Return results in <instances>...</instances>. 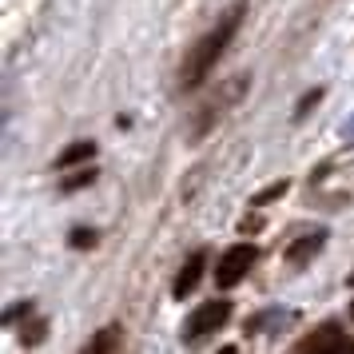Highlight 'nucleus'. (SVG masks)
Instances as JSON below:
<instances>
[{"label": "nucleus", "mask_w": 354, "mask_h": 354, "mask_svg": "<svg viewBox=\"0 0 354 354\" xmlns=\"http://www.w3.org/2000/svg\"><path fill=\"white\" fill-rule=\"evenodd\" d=\"M243 12H247V4H235L231 12H223V20H219L199 44H192L187 60H183V68H179V88H195V84H203V76L219 64V56L227 52V44H231V36H235V28H239Z\"/></svg>", "instance_id": "f257e3e1"}, {"label": "nucleus", "mask_w": 354, "mask_h": 354, "mask_svg": "<svg viewBox=\"0 0 354 354\" xmlns=\"http://www.w3.org/2000/svg\"><path fill=\"white\" fill-rule=\"evenodd\" d=\"M259 263V251L251 247V243H235V247H227L223 255H219V267H215V283L219 287H235V283H243L247 274H251V267Z\"/></svg>", "instance_id": "f03ea898"}, {"label": "nucleus", "mask_w": 354, "mask_h": 354, "mask_svg": "<svg viewBox=\"0 0 354 354\" xmlns=\"http://www.w3.org/2000/svg\"><path fill=\"white\" fill-rule=\"evenodd\" d=\"M227 319H231V303H227V299L199 303V306L192 310V319L183 322V338H187V342H195V338H207L211 330H219Z\"/></svg>", "instance_id": "7ed1b4c3"}, {"label": "nucleus", "mask_w": 354, "mask_h": 354, "mask_svg": "<svg viewBox=\"0 0 354 354\" xmlns=\"http://www.w3.org/2000/svg\"><path fill=\"white\" fill-rule=\"evenodd\" d=\"M203 263H207V255H203V251H195V255L187 259L183 267H179L176 283H171V295H176V299H187V295L195 290V283H199V274H203Z\"/></svg>", "instance_id": "20e7f679"}, {"label": "nucleus", "mask_w": 354, "mask_h": 354, "mask_svg": "<svg viewBox=\"0 0 354 354\" xmlns=\"http://www.w3.org/2000/svg\"><path fill=\"white\" fill-rule=\"evenodd\" d=\"M346 342H342V330H338L335 322H326L322 330H315L310 338H303L299 342V351H342Z\"/></svg>", "instance_id": "39448f33"}, {"label": "nucleus", "mask_w": 354, "mask_h": 354, "mask_svg": "<svg viewBox=\"0 0 354 354\" xmlns=\"http://www.w3.org/2000/svg\"><path fill=\"white\" fill-rule=\"evenodd\" d=\"M92 156H96V144H92V140H80V144H72V147H64V151H60L56 167L64 171V167H72V163H84V160H92Z\"/></svg>", "instance_id": "423d86ee"}, {"label": "nucleus", "mask_w": 354, "mask_h": 354, "mask_svg": "<svg viewBox=\"0 0 354 354\" xmlns=\"http://www.w3.org/2000/svg\"><path fill=\"white\" fill-rule=\"evenodd\" d=\"M319 247H322V235L315 231V235H306V239H299V243H295V247L287 251V259H290V263H306V259L315 255Z\"/></svg>", "instance_id": "0eeeda50"}, {"label": "nucleus", "mask_w": 354, "mask_h": 354, "mask_svg": "<svg viewBox=\"0 0 354 354\" xmlns=\"http://www.w3.org/2000/svg\"><path fill=\"white\" fill-rule=\"evenodd\" d=\"M115 342H120V326H104V330H100V335L92 338V342H88V351H92V354H100V351H112Z\"/></svg>", "instance_id": "6e6552de"}, {"label": "nucleus", "mask_w": 354, "mask_h": 354, "mask_svg": "<svg viewBox=\"0 0 354 354\" xmlns=\"http://www.w3.org/2000/svg\"><path fill=\"white\" fill-rule=\"evenodd\" d=\"M92 179H96V171H92V167H80L76 176H68V179H64V192H76V187H88Z\"/></svg>", "instance_id": "1a4fd4ad"}, {"label": "nucleus", "mask_w": 354, "mask_h": 354, "mask_svg": "<svg viewBox=\"0 0 354 354\" xmlns=\"http://www.w3.org/2000/svg\"><path fill=\"white\" fill-rule=\"evenodd\" d=\"M283 192H287V179H279V183H271L267 192H259L255 199H251V203H255V207H263V203H271V199H279Z\"/></svg>", "instance_id": "9d476101"}, {"label": "nucleus", "mask_w": 354, "mask_h": 354, "mask_svg": "<svg viewBox=\"0 0 354 354\" xmlns=\"http://www.w3.org/2000/svg\"><path fill=\"white\" fill-rule=\"evenodd\" d=\"M72 247H96V231H88V227H76V231H72Z\"/></svg>", "instance_id": "9b49d317"}, {"label": "nucleus", "mask_w": 354, "mask_h": 354, "mask_svg": "<svg viewBox=\"0 0 354 354\" xmlns=\"http://www.w3.org/2000/svg\"><path fill=\"white\" fill-rule=\"evenodd\" d=\"M319 100H322V92H319V88H315V92H310V96H306L303 104H299V115H306V112H310V108H315V104H319Z\"/></svg>", "instance_id": "f8f14e48"}, {"label": "nucleus", "mask_w": 354, "mask_h": 354, "mask_svg": "<svg viewBox=\"0 0 354 354\" xmlns=\"http://www.w3.org/2000/svg\"><path fill=\"white\" fill-rule=\"evenodd\" d=\"M351 287H354V274H351Z\"/></svg>", "instance_id": "ddd939ff"}]
</instances>
